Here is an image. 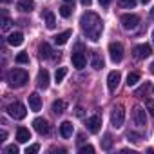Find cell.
Wrapping results in <instances>:
<instances>
[{
  "label": "cell",
  "mask_w": 154,
  "mask_h": 154,
  "mask_svg": "<svg viewBox=\"0 0 154 154\" xmlns=\"http://www.w3.org/2000/svg\"><path fill=\"white\" fill-rule=\"evenodd\" d=\"M80 27H82L84 35H85L91 42H98L100 36H102V33H103V22H102V18H100L96 13H93V11L82 15V18H80Z\"/></svg>",
  "instance_id": "6da1fadb"
},
{
  "label": "cell",
  "mask_w": 154,
  "mask_h": 154,
  "mask_svg": "<svg viewBox=\"0 0 154 154\" xmlns=\"http://www.w3.org/2000/svg\"><path fill=\"white\" fill-rule=\"evenodd\" d=\"M29 80V74L24 69H11L8 72V82L11 87H24Z\"/></svg>",
  "instance_id": "7a4b0ae2"
},
{
  "label": "cell",
  "mask_w": 154,
  "mask_h": 154,
  "mask_svg": "<svg viewBox=\"0 0 154 154\" xmlns=\"http://www.w3.org/2000/svg\"><path fill=\"white\" fill-rule=\"evenodd\" d=\"M8 114L15 120H24L27 111H26V105L20 103V102H15V103H9L8 105Z\"/></svg>",
  "instance_id": "3957f363"
},
{
  "label": "cell",
  "mask_w": 154,
  "mask_h": 154,
  "mask_svg": "<svg viewBox=\"0 0 154 154\" xmlns=\"http://www.w3.org/2000/svg\"><path fill=\"white\" fill-rule=\"evenodd\" d=\"M109 56L114 63L122 62L123 60V45L120 42H111L109 44Z\"/></svg>",
  "instance_id": "277c9868"
},
{
  "label": "cell",
  "mask_w": 154,
  "mask_h": 154,
  "mask_svg": "<svg viewBox=\"0 0 154 154\" xmlns=\"http://www.w3.org/2000/svg\"><path fill=\"white\" fill-rule=\"evenodd\" d=\"M120 22H122L123 29L131 31V29H136V27H138V24H140V17H138V15H132V13H127V15H122Z\"/></svg>",
  "instance_id": "5b68a950"
},
{
  "label": "cell",
  "mask_w": 154,
  "mask_h": 154,
  "mask_svg": "<svg viewBox=\"0 0 154 154\" xmlns=\"http://www.w3.org/2000/svg\"><path fill=\"white\" fill-rule=\"evenodd\" d=\"M123 120H125V111H123V107H122V105L114 107V109H112V114H111V125H112L114 129H120V127L123 125Z\"/></svg>",
  "instance_id": "8992f818"
},
{
  "label": "cell",
  "mask_w": 154,
  "mask_h": 154,
  "mask_svg": "<svg viewBox=\"0 0 154 154\" xmlns=\"http://www.w3.org/2000/svg\"><path fill=\"white\" fill-rule=\"evenodd\" d=\"M85 127H87L89 132L96 134V132L102 129V116H100V114H93V116H89L87 122H85Z\"/></svg>",
  "instance_id": "52a82bcc"
},
{
  "label": "cell",
  "mask_w": 154,
  "mask_h": 154,
  "mask_svg": "<svg viewBox=\"0 0 154 154\" xmlns=\"http://www.w3.org/2000/svg\"><path fill=\"white\" fill-rule=\"evenodd\" d=\"M132 123L136 127H140V129L147 125V116H145V111L141 107H134V111H132Z\"/></svg>",
  "instance_id": "ba28073f"
},
{
  "label": "cell",
  "mask_w": 154,
  "mask_h": 154,
  "mask_svg": "<svg viewBox=\"0 0 154 154\" xmlns=\"http://www.w3.org/2000/svg\"><path fill=\"white\" fill-rule=\"evenodd\" d=\"M150 54H152V47H150L149 44H140V45H136V47H134V56H136L138 60L149 58Z\"/></svg>",
  "instance_id": "9c48e42d"
},
{
  "label": "cell",
  "mask_w": 154,
  "mask_h": 154,
  "mask_svg": "<svg viewBox=\"0 0 154 154\" xmlns=\"http://www.w3.org/2000/svg\"><path fill=\"white\" fill-rule=\"evenodd\" d=\"M120 80H122L120 71H111L109 76H107V87H109V91H116L118 85H120Z\"/></svg>",
  "instance_id": "30bf717a"
},
{
  "label": "cell",
  "mask_w": 154,
  "mask_h": 154,
  "mask_svg": "<svg viewBox=\"0 0 154 154\" xmlns=\"http://www.w3.org/2000/svg\"><path fill=\"white\" fill-rule=\"evenodd\" d=\"M71 60H72V67H76V69H84V67H85V63H87L85 54H84V53H80V51H72Z\"/></svg>",
  "instance_id": "8fae6325"
},
{
  "label": "cell",
  "mask_w": 154,
  "mask_h": 154,
  "mask_svg": "<svg viewBox=\"0 0 154 154\" xmlns=\"http://www.w3.org/2000/svg\"><path fill=\"white\" fill-rule=\"evenodd\" d=\"M27 100H29V109H31L33 112H38V111L42 109V98H40L38 93H31V94L27 96Z\"/></svg>",
  "instance_id": "7c38bea8"
},
{
  "label": "cell",
  "mask_w": 154,
  "mask_h": 154,
  "mask_svg": "<svg viewBox=\"0 0 154 154\" xmlns=\"http://www.w3.org/2000/svg\"><path fill=\"white\" fill-rule=\"evenodd\" d=\"M33 127H35V131L38 132V134H47L49 132V123H47V120H44V118H35L33 120Z\"/></svg>",
  "instance_id": "4fadbf2b"
},
{
  "label": "cell",
  "mask_w": 154,
  "mask_h": 154,
  "mask_svg": "<svg viewBox=\"0 0 154 154\" xmlns=\"http://www.w3.org/2000/svg\"><path fill=\"white\" fill-rule=\"evenodd\" d=\"M36 84H38L40 89H47V85H49V71H45V69H40L38 71Z\"/></svg>",
  "instance_id": "5bb4252c"
},
{
  "label": "cell",
  "mask_w": 154,
  "mask_h": 154,
  "mask_svg": "<svg viewBox=\"0 0 154 154\" xmlns=\"http://www.w3.org/2000/svg\"><path fill=\"white\" fill-rule=\"evenodd\" d=\"M22 42H24V35H22L20 31H13V33H9V36H8V44H9V45L18 47V45H22Z\"/></svg>",
  "instance_id": "9a60e30c"
},
{
  "label": "cell",
  "mask_w": 154,
  "mask_h": 154,
  "mask_svg": "<svg viewBox=\"0 0 154 154\" xmlns=\"http://www.w3.org/2000/svg\"><path fill=\"white\" fill-rule=\"evenodd\" d=\"M38 51H40V58H45V60H51V58H54L56 54H54V51H53V47L49 45V44H40V47H38Z\"/></svg>",
  "instance_id": "2e32d148"
},
{
  "label": "cell",
  "mask_w": 154,
  "mask_h": 154,
  "mask_svg": "<svg viewBox=\"0 0 154 154\" xmlns=\"http://www.w3.org/2000/svg\"><path fill=\"white\" fill-rule=\"evenodd\" d=\"M31 140V132H29V129H26V127H18L17 129V141L18 143H27Z\"/></svg>",
  "instance_id": "e0dca14e"
},
{
  "label": "cell",
  "mask_w": 154,
  "mask_h": 154,
  "mask_svg": "<svg viewBox=\"0 0 154 154\" xmlns=\"http://www.w3.org/2000/svg\"><path fill=\"white\" fill-rule=\"evenodd\" d=\"M33 8H35L33 0H18V4H17V9L22 13H29V11H33Z\"/></svg>",
  "instance_id": "ac0fdd59"
},
{
  "label": "cell",
  "mask_w": 154,
  "mask_h": 154,
  "mask_svg": "<svg viewBox=\"0 0 154 154\" xmlns=\"http://www.w3.org/2000/svg\"><path fill=\"white\" fill-rule=\"evenodd\" d=\"M72 131H74V127H72L71 122H62V125H60V134H62V138H71V136H72Z\"/></svg>",
  "instance_id": "d6986e66"
},
{
  "label": "cell",
  "mask_w": 154,
  "mask_h": 154,
  "mask_svg": "<svg viewBox=\"0 0 154 154\" xmlns=\"http://www.w3.org/2000/svg\"><path fill=\"white\" fill-rule=\"evenodd\" d=\"M42 17L45 18V26H47V29H54V27H56V18H54V13H53V11H44Z\"/></svg>",
  "instance_id": "ffe728a7"
},
{
  "label": "cell",
  "mask_w": 154,
  "mask_h": 154,
  "mask_svg": "<svg viewBox=\"0 0 154 154\" xmlns=\"http://www.w3.org/2000/svg\"><path fill=\"white\" fill-rule=\"evenodd\" d=\"M71 35H72V33L67 29V31H63V33H58L53 40H54V44H56V45H63V44H67V40L71 38Z\"/></svg>",
  "instance_id": "44dd1931"
},
{
  "label": "cell",
  "mask_w": 154,
  "mask_h": 154,
  "mask_svg": "<svg viewBox=\"0 0 154 154\" xmlns=\"http://www.w3.org/2000/svg\"><path fill=\"white\" fill-rule=\"evenodd\" d=\"M65 109H67V103H65L63 100H54L53 105H51V111H53L54 114H62Z\"/></svg>",
  "instance_id": "7402d4cb"
},
{
  "label": "cell",
  "mask_w": 154,
  "mask_h": 154,
  "mask_svg": "<svg viewBox=\"0 0 154 154\" xmlns=\"http://www.w3.org/2000/svg\"><path fill=\"white\" fill-rule=\"evenodd\" d=\"M91 65H93V69H102L103 67V58L98 54V53H93V58H91Z\"/></svg>",
  "instance_id": "603a6c76"
},
{
  "label": "cell",
  "mask_w": 154,
  "mask_h": 154,
  "mask_svg": "<svg viewBox=\"0 0 154 154\" xmlns=\"http://www.w3.org/2000/svg\"><path fill=\"white\" fill-rule=\"evenodd\" d=\"M140 82V72H129V76H127V85L129 87H132V85H136Z\"/></svg>",
  "instance_id": "cb8c5ba5"
},
{
  "label": "cell",
  "mask_w": 154,
  "mask_h": 154,
  "mask_svg": "<svg viewBox=\"0 0 154 154\" xmlns=\"http://www.w3.org/2000/svg\"><path fill=\"white\" fill-rule=\"evenodd\" d=\"M65 74H67V67H58V69H56V72H54V80H56V84H60V82L65 78Z\"/></svg>",
  "instance_id": "d4e9b609"
},
{
  "label": "cell",
  "mask_w": 154,
  "mask_h": 154,
  "mask_svg": "<svg viewBox=\"0 0 154 154\" xmlns=\"http://www.w3.org/2000/svg\"><path fill=\"white\" fill-rule=\"evenodd\" d=\"M102 149L103 150H111L112 149V136L111 134H105L103 140H102Z\"/></svg>",
  "instance_id": "484cf974"
},
{
  "label": "cell",
  "mask_w": 154,
  "mask_h": 154,
  "mask_svg": "<svg viewBox=\"0 0 154 154\" xmlns=\"http://www.w3.org/2000/svg\"><path fill=\"white\" fill-rule=\"evenodd\" d=\"M71 13H72V9H71V6H69V4H63V6L60 8V17L69 18V17H71Z\"/></svg>",
  "instance_id": "4316f807"
},
{
  "label": "cell",
  "mask_w": 154,
  "mask_h": 154,
  "mask_svg": "<svg viewBox=\"0 0 154 154\" xmlns=\"http://www.w3.org/2000/svg\"><path fill=\"white\" fill-rule=\"evenodd\" d=\"M11 26H13V22H11V18L4 15V18H2V33H8V31L11 29Z\"/></svg>",
  "instance_id": "83f0119b"
},
{
  "label": "cell",
  "mask_w": 154,
  "mask_h": 154,
  "mask_svg": "<svg viewBox=\"0 0 154 154\" xmlns=\"http://www.w3.org/2000/svg\"><path fill=\"white\" fill-rule=\"evenodd\" d=\"M136 2H138V0H118V4H120L122 8H127V9L134 8V6H136Z\"/></svg>",
  "instance_id": "f1b7e54d"
},
{
  "label": "cell",
  "mask_w": 154,
  "mask_h": 154,
  "mask_svg": "<svg viewBox=\"0 0 154 154\" xmlns=\"http://www.w3.org/2000/svg\"><path fill=\"white\" fill-rule=\"evenodd\" d=\"M127 140H129V141H134V143H138V141H141V134H136V132L129 131V132H127Z\"/></svg>",
  "instance_id": "f546056e"
},
{
  "label": "cell",
  "mask_w": 154,
  "mask_h": 154,
  "mask_svg": "<svg viewBox=\"0 0 154 154\" xmlns=\"http://www.w3.org/2000/svg\"><path fill=\"white\" fill-rule=\"evenodd\" d=\"M94 152V147L93 145H84L80 147V154H93Z\"/></svg>",
  "instance_id": "4dcf8cb0"
},
{
  "label": "cell",
  "mask_w": 154,
  "mask_h": 154,
  "mask_svg": "<svg viewBox=\"0 0 154 154\" xmlns=\"http://www.w3.org/2000/svg\"><path fill=\"white\" fill-rule=\"evenodd\" d=\"M17 62H18V63H29V56H27L26 53H20V54L17 56Z\"/></svg>",
  "instance_id": "1f68e13d"
},
{
  "label": "cell",
  "mask_w": 154,
  "mask_h": 154,
  "mask_svg": "<svg viewBox=\"0 0 154 154\" xmlns=\"http://www.w3.org/2000/svg\"><path fill=\"white\" fill-rule=\"evenodd\" d=\"M4 152H6V154H18V147H17V145H8V147L4 149Z\"/></svg>",
  "instance_id": "d6a6232c"
},
{
  "label": "cell",
  "mask_w": 154,
  "mask_h": 154,
  "mask_svg": "<svg viewBox=\"0 0 154 154\" xmlns=\"http://www.w3.org/2000/svg\"><path fill=\"white\" fill-rule=\"evenodd\" d=\"M38 150H40V145L35 143V145H29V147L26 149V154H35V152H38Z\"/></svg>",
  "instance_id": "836d02e7"
},
{
  "label": "cell",
  "mask_w": 154,
  "mask_h": 154,
  "mask_svg": "<svg viewBox=\"0 0 154 154\" xmlns=\"http://www.w3.org/2000/svg\"><path fill=\"white\" fill-rule=\"evenodd\" d=\"M149 87H150V85H149V84H145V85H141V87H140L134 94H136V96H141L143 93H147V91H149Z\"/></svg>",
  "instance_id": "e575fe53"
},
{
  "label": "cell",
  "mask_w": 154,
  "mask_h": 154,
  "mask_svg": "<svg viewBox=\"0 0 154 154\" xmlns=\"http://www.w3.org/2000/svg\"><path fill=\"white\" fill-rule=\"evenodd\" d=\"M147 111L150 112V116H154V100H147Z\"/></svg>",
  "instance_id": "d590c367"
},
{
  "label": "cell",
  "mask_w": 154,
  "mask_h": 154,
  "mask_svg": "<svg viewBox=\"0 0 154 154\" xmlns=\"http://www.w3.org/2000/svg\"><path fill=\"white\" fill-rule=\"evenodd\" d=\"M6 138H8V132L2 131V132H0V141H6Z\"/></svg>",
  "instance_id": "8d00e7d4"
},
{
  "label": "cell",
  "mask_w": 154,
  "mask_h": 154,
  "mask_svg": "<svg viewBox=\"0 0 154 154\" xmlns=\"http://www.w3.org/2000/svg\"><path fill=\"white\" fill-rule=\"evenodd\" d=\"M98 2H100V6H103V8H105V6H109V4H111V0H98Z\"/></svg>",
  "instance_id": "74e56055"
},
{
  "label": "cell",
  "mask_w": 154,
  "mask_h": 154,
  "mask_svg": "<svg viewBox=\"0 0 154 154\" xmlns=\"http://www.w3.org/2000/svg\"><path fill=\"white\" fill-rule=\"evenodd\" d=\"M76 116H84V109L82 107H76Z\"/></svg>",
  "instance_id": "f35d334b"
},
{
  "label": "cell",
  "mask_w": 154,
  "mask_h": 154,
  "mask_svg": "<svg viewBox=\"0 0 154 154\" xmlns=\"http://www.w3.org/2000/svg\"><path fill=\"white\" fill-rule=\"evenodd\" d=\"M80 2H82L84 6H91V4H93V0H80Z\"/></svg>",
  "instance_id": "ab89813d"
},
{
  "label": "cell",
  "mask_w": 154,
  "mask_h": 154,
  "mask_svg": "<svg viewBox=\"0 0 154 154\" xmlns=\"http://www.w3.org/2000/svg\"><path fill=\"white\" fill-rule=\"evenodd\" d=\"M65 4H74V0H63Z\"/></svg>",
  "instance_id": "60d3db41"
},
{
  "label": "cell",
  "mask_w": 154,
  "mask_h": 154,
  "mask_svg": "<svg viewBox=\"0 0 154 154\" xmlns=\"http://www.w3.org/2000/svg\"><path fill=\"white\" fill-rule=\"evenodd\" d=\"M150 72H152V74H154V62H152V63H150Z\"/></svg>",
  "instance_id": "b9f144b4"
},
{
  "label": "cell",
  "mask_w": 154,
  "mask_h": 154,
  "mask_svg": "<svg viewBox=\"0 0 154 154\" xmlns=\"http://www.w3.org/2000/svg\"><path fill=\"white\" fill-rule=\"evenodd\" d=\"M2 2H4V4H9V2H11V0H2Z\"/></svg>",
  "instance_id": "7bdbcfd3"
},
{
  "label": "cell",
  "mask_w": 154,
  "mask_h": 154,
  "mask_svg": "<svg viewBox=\"0 0 154 154\" xmlns=\"http://www.w3.org/2000/svg\"><path fill=\"white\" fill-rule=\"evenodd\" d=\"M141 2H143V4H149V2H150V0H141Z\"/></svg>",
  "instance_id": "ee69618b"
},
{
  "label": "cell",
  "mask_w": 154,
  "mask_h": 154,
  "mask_svg": "<svg viewBox=\"0 0 154 154\" xmlns=\"http://www.w3.org/2000/svg\"><path fill=\"white\" fill-rule=\"evenodd\" d=\"M152 42H154V31H152Z\"/></svg>",
  "instance_id": "f6af8a7d"
},
{
  "label": "cell",
  "mask_w": 154,
  "mask_h": 154,
  "mask_svg": "<svg viewBox=\"0 0 154 154\" xmlns=\"http://www.w3.org/2000/svg\"><path fill=\"white\" fill-rule=\"evenodd\" d=\"M152 91H154V87H152Z\"/></svg>",
  "instance_id": "bcb514c9"
}]
</instances>
